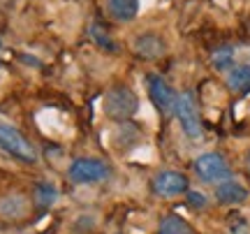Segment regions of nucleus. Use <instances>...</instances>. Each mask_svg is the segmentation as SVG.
I'll list each match as a JSON object with an SVG mask.
<instances>
[{
    "label": "nucleus",
    "mask_w": 250,
    "mask_h": 234,
    "mask_svg": "<svg viewBox=\"0 0 250 234\" xmlns=\"http://www.w3.org/2000/svg\"><path fill=\"white\" fill-rule=\"evenodd\" d=\"M158 234H195L192 225L183 220L181 216H165L160 220V225H158Z\"/></svg>",
    "instance_id": "obj_12"
},
{
    "label": "nucleus",
    "mask_w": 250,
    "mask_h": 234,
    "mask_svg": "<svg viewBox=\"0 0 250 234\" xmlns=\"http://www.w3.org/2000/svg\"><path fill=\"white\" fill-rule=\"evenodd\" d=\"M227 230H229V234H250L248 220H246L241 213L229 216V220H227Z\"/></svg>",
    "instance_id": "obj_15"
},
{
    "label": "nucleus",
    "mask_w": 250,
    "mask_h": 234,
    "mask_svg": "<svg viewBox=\"0 0 250 234\" xmlns=\"http://www.w3.org/2000/svg\"><path fill=\"white\" fill-rule=\"evenodd\" d=\"M67 174H70V181H74V183H100V181L109 179L111 170L95 158H77L70 165Z\"/></svg>",
    "instance_id": "obj_5"
},
{
    "label": "nucleus",
    "mask_w": 250,
    "mask_h": 234,
    "mask_svg": "<svg viewBox=\"0 0 250 234\" xmlns=\"http://www.w3.org/2000/svg\"><path fill=\"white\" fill-rule=\"evenodd\" d=\"M0 46H2V44H0Z\"/></svg>",
    "instance_id": "obj_19"
},
{
    "label": "nucleus",
    "mask_w": 250,
    "mask_h": 234,
    "mask_svg": "<svg viewBox=\"0 0 250 234\" xmlns=\"http://www.w3.org/2000/svg\"><path fill=\"white\" fill-rule=\"evenodd\" d=\"M227 86L239 95L250 93V65H234L227 74Z\"/></svg>",
    "instance_id": "obj_10"
},
{
    "label": "nucleus",
    "mask_w": 250,
    "mask_h": 234,
    "mask_svg": "<svg viewBox=\"0 0 250 234\" xmlns=\"http://www.w3.org/2000/svg\"><path fill=\"white\" fill-rule=\"evenodd\" d=\"M88 37L100 46V49H104V51H116V44H114V40L107 35V30L100 26V23H93L88 28Z\"/></svg>",
    "instance_id": "obj_14"
},
{
    "label": "nucleus",
    "mask_w": 250,
    "mask_h": 234,
    "mask_svg": "<svg viewBox=\"0 0 250 234\" xmlns=\"http://www.w3.org/2000/svg\"><path fill=\"white\" fill-rule=\"evenodd\" d=\"M139 109V100L127 86H116L104 95V114L111 121H127Z\"/></svg>",
    "instance_id": "obj_1"
},
{
    "label": "nucleus",
    "mask_w": 250,
    "mask_h": 234,
    "mask_svg": "<svg viewBox=\"0 0 250 234\" xmlns=\"http://www.w3.org/2000/svg\"><path fill=\"white\" fill-rule=\"evenodd\" d=\"M215 199H218L220 204H241V202L248 199V190L243 188L241 183L227 179V181H223V183H218Z\"/></svg>",
    "instance_id": "obj_8"
},
{
    "label": "nucleus",
    "mask_w": 250,
    "mask_h": 234,
    "mask_svg": "<svg viewBox=\"0 0 250 234\" xmlns=\"http://www.w3.org/2000/svg\"><path fill=\"white\" fill-rule=\"evenodd\" d=\"M151 186L158 197H179V195H186L188 190H190V183H188L186 174L171 171V170H165L160 174H155Z\"/></svg>",
    "instance_id": "obj_6"
},
{
    "label": "nucleus",
    "mask_w": 250,
    "mask_h": 234,
    "mask_svg": "<svg viewBox=\"0 0 250 234\" xmlns=\"http://www.w3.org/2000/svg\"><path fill=\"white\" fill-rule=\"evenodd\" d=\"M0 149L7 155H12V158H17V160H21V162H28V165L37 162L35 146L30 144L17 128L7 126V123H0Z\"/></svg>",
    "instance_id": "obj_2"
},
{
    "label": "nucleus",
    "mask_w": 250,
    "mask_h": 234,
    "mask_svg": "<svg viewBox=\"0 0 250 234\" xmlns=\"http://www.w3.org/2000/svg\"><path fill=\"white\" fill-rule=\"evenodd\" d=\"M109 12L116 21H132L139 14V0H109Z\"/></svg>",
    "instance_id": "obj_11"
},
{
    "label": "nucleus",
    "mask_w": 250,
    "mask_h": 234,
    "mask_svg": "<svg viewBox=\"0 0 250 234\" xmlns=\"http://www.w3.org/2000/svg\"><path fill=\"white\" fill-rule=\"evenodd\" d=\"M229 65H232V51H229V49L213 56V67L215 70H227Z\"/></svg>",
    "instance_id": "obj_16"
},
{
    "label": "nucleus",
    "mask_w": 250,
    "mask_h": 234,
    "mask_svg": "<svg viewBox=\"0 0 250 234\" xmlns=\"http://www.w3.org/2000/svg\"><path fill=\"white\" fill-rule=\"evenodd\" d=\"M195 174L204 183H223L232 176V170L220 153H202L195 160Z\"/></svg>",
    "instance_id": "obj_4"
},
{
    "label": "nucleus",
    "mask_w": 250,
    "mask_h": 234,
    "mask_svg": "<svg viewBox=\"0 0 250 234\" xmlns=\"http://www.w3.org/2000/svg\"><path fill=\"white\" fill-rule=\"evenodd\" d=\"M174 114L179 118V123H181V128H183L186 137H190V139H202L204 128H202V118H199V111H197L195 95H192L190 90H188V93H181L179 98H176Z\"/></svg>",
    "instance_id": "obj_3"
},
{
    "label": "nucleus",
    "mask_w": 250,
    "mask_h": 234,
    "mask_svg": "<svg viewBox=\"0 0 250 234\" xmlns=\"http://www.w3.org/2000/svg\"><path fill=\"white\" fill-rule=\"evenodd\" d=\"M134 49L144 58H158L165 54V42H162V37L153 35V33H144L134 40Z\"/></svg>",
    "instance_id": "obj_9"
},
{
    "label": "nucleus",
    "mask_w": 250,
    "mask_h": 234,
    "mask_svg": "<svg viewBox=\"0 0 250 234\" xmlns=\"http://www.w3.org/2000/svg\"><path fill=\"white\" fill-rule=\"evenodd\" d=\"M56 199H58V190H56L54 183L42 181V183H37V186H35V202L42 209H49Z\"/></svg>",
    "instance_id": "obj_13"
},
{
    "label": "nucleus",
    "mask_w": 250,
    "mask_h": 234,
    "mask_svg": "<svg viewBox=\"0 0 250 234\" xmlns=\"http://www.w3.org/2000/svg\"><path fill=\"white\" fill-rule=\"evenodd\" d=\"M146 84H148V95H151L153 105L158 107V111L162 114H171L174 107H176V93L167 81L162 79L160 74H148L146 77Z\"/></svg>",
    "instance_id": "obj_7"
},
{
    "label": "nucleus",
    "mask_w": 250,
    "mask_h": 234,
    "mask_svg": "<svg viewBox=\"0 0 250 234\" xmlns=\"http://www.w3.org/2000/svg\"><path fill=\"white\" fill-rule=\"evenodd\" d=\"M246 170H248V174H250V151H248V155H246Z\"/></svg>",
    "instance_id": "obj_18"
},
{
    "label": "nucleus",
    "mask_w": 250,
    "mask_h": 234,
    "mask_svg": "<svg viewBox=\"0 0 250 234\" xmlns=\"http://www.w3.org/2000/svg\"><path fill=\"white\" fill-rule=\"evenodd\" d=\"M186 195H188V202H190L192 207L199 209V207H204V204H206V197L202 195V192H197V190H188Z\"/></svg>",
    "instance_id": "obj_17"
}]
</instances>
